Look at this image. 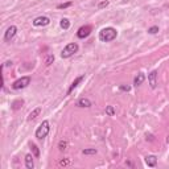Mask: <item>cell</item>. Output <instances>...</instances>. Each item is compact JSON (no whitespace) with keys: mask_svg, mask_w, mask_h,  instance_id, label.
<instances>
[{"mask_svg":"<svg viewBox=\"0 0 169 169\" xmlns=\"http://www.w3.org/2000/svg\"><path fill=\"white\" fill-rule=\"evenodd\" d=\"M116 36H118V32L112 26H106V28H103L99 32V40L102 42H110L116 38Z\"/></svg>","mask_w":169,"mask_h":169,"instance_id":"1","label":"cell"},{"mask_svg":"<svg viewBox=\"0 0 169 169\" xmlns=\"http://www.w3.org/2000/svg\"><path fill=\"white\" fill-rule=\"evenodd\" d=\"M49 131H50V124H49V122L48 120H44L40 126L37 127V130H36V137L37 139H40V140H42V139H45V137L48 136V133H49Z\"/></svg>","mask_w":169,"mask_h":169,"instance_id":"2","label":"cell"},{"mask_svg":"<svg viewBox=\"0 0 169 169\" xmlns=\"http://www.w3.org/2000/svg\"><path fill=\"white\" fill-rule=\"evenodd\" d=\"M78 49H79V46L77 42H70L64 48V50L61 53V57L62 58H70V57L74 56L75 53L78 52Z\"/></svg>","mask_w":169,"mask_h":169,"instance_id":"3","label":"cell"},{"mask_svg":"<svg viewBox=\"0 0 169 169\" xmlns=\"http://www.w3.org/2000/svg\"><path fill=\"white\" fill-rule=\"evenodd\" d=\"M30 83V77L29 75H25V77L19 78L17 81L12 83V88L13 90H21V88H25L26 86H29Z\"/></svg>","mask_w":169,"mask_h":169,"instance_id":"4","label":"cell"},{"mask_svg":"<svg viewBox=\"0 0 169 169\" xmlns=\"http://www.w3.org/2000/svg\"><path fill=\"white\" fill-rule=\"evenodd\" d=\"M16 33H17V28L15 25H11V26H8V29L6 30V33H4V41L6 42H11L13 37L16 36Z\"/></svg>","mask_w":169,"mask_h":169,"instance_id":"5","label":"cell"},{"mask_svg":"<svg viewBox=\"0 0 169 169\" xmlns=\"http://www.w3.org/2000/svg\"><path fill=\"white\" fill-rule=\"evenodd\" d=\"M32 24L34 26H46V25L50 24V19L46 16H38L32 21Z\"/></svg>","mask_w":169,"mask_h":169,"instance_id":"6","label":"cell"},{"mask_svg":"<svg viewBox=\"0 0 169 169\" xmlns=\"http://www.w3.org/2000/svg\"><path fill=\"white\" fill-rule=\"evenodd\" d=\"M91 33V26L88 25H84V26H81L77 32V37L78 38H86L87 36H90Z\"/></svg>","mask_w":169,"mask_h":169,"instance_id":"7","label":"cell"},{"mask_svg":"<svg viewBox=\"0 0 169 169\" xmlns=\"http://www.w3.org/2000/svg\"><path fill=\"white\" fill-rule=\"evenodd\" d=\"M148 82L151 88H156L157 86V70H153L148 74Z\"/></svg>","mask_w":169,"mask_h":169,"instance_id":"8","label":"cell"},{"mask_svg":"<svg viewBox=\"0 0 169 169\" xmlns=\"http://www.w3.org/2000/svg\"><path fill=\"white\" fill-rule=\"evenodd\" d=\"M83 79H84V75H81V77H77V78H75L74 82L70 84V87H69V90H68V92H66V94H68V95L72 94V92L74 91V88H77V86L83 81Z\"/></svg>","mask_w":169,"mask_h":169,"instance_id":"9","label":"cell"},{"mask_svg":"<svg viewBox=\"0 0 169 169\" xmlns=\"http://www.w3.org/2000/svg\"><path fill=\"white\" fill-rule=\"evenodd\" d=\"M145 164L148 167H151V168H155L157 165V157L153 156V155H149V156L145 157Z\"/></svg>","mask_w":169,"mask_h":169,"instance_id":"10","label":"cell"},{"mask_svg":"<svg viewBox=\"0 0 169 169\" xmlns=\"http://www.w3.org/2000/svg\"><path fill=\"white\" fill-rule=\"evenodd\" d=\"M77 106L78 107H82V108H88V107H91V102H90V99H87V98H81V99H78Z\"/></svg>","mask_w":169,"mask_h":169,"instance_id":"11","label":"cell"},{"mask_svg":"<svg viewBox=\"0 0 169 169\" xmlns=\"http://www.w3.org/2000/svg\"><path fill=\"white\" fill-rule=\"evenodd\" d=\"M144 81H145V74L144 73H139L135 77V79H133V84L137 87V86H140V84H143Z\"/></svg>","mask_w":169,"mask_h":169,"instance_id":"12","label":"cell"},{"mask_svg":"<svg viewBox=\"0 0 169 169\" xmlns=\"http://www.w3.org/2000/svg\"><path fill=\"white\" fill-rule=\"evenodd\" d=\"M25 167L28 169H33L34 168V161H33V156L30 153L25 155Z\"/></svg>","mask_w":169,"mask_h":169,"instance_id":"13","label":"cell"},{"mask_svg":"<svg viewBox=\"0 0 169 169\" xmlns=\"http://www.w3.org/2000/svg\"><path fill=\"white\" fill-rule=\"evenodd\" d=\"M41 114V107H37V108H34L32 112L29 114V116H28V120H34V119H36L38 115Z\"/></svg>","mask_w":169,"mask_h":169,"instance_id":"14","label":"cell"},{"mask_svg":"<svg viewBox=\"0 0 169 169\" xmlns=\"http://www.w3.org/2000/svg\"><path fill=\"white\" fill-rule=\"evenodd\" d=\"M60 25H61V28L62 29H69L70 28V21H69V19H66V17H64V19H61V21H60Z\"/></svg>","mask_w":169,"mask_h":169,"instance_id":"15","label":"cell"},{"mask_svg":"<svg viewBox=\"0 0 169 169\" xmlns=\"http://www.w3.org/2000/svg\"><path fill=\"white\" fill-rule=\"evenodd\" d=\"M115 112H116V111H115L114 106H107V107H106V114H107L108 116H114Z\"/></svg>","mask_w":169,"mask_h":169,"instance_id":"16","label":"cell"},{"mask_svg":"<svg viewBox=\"0 0 169 169\" xmlns=\"http://www.w3.org/2000/svg\"><path fill=\"white\" fill-rule=\"evenodd\" d=\"M96 152H98V151L95 148H86V149L82 151L83 155H96Z\"/></svg>","mask_w":169,"mask_h":169,"instance_id":"17","label":"cell"},{"mask_svg":"<svg viewBox=\"0 0 169 169\" xmlns=\"http://www.w3.org/2000/svg\"><path fill=\"white\" fill-rule=\"evenodd\" d=\"M53 61H54V56H53V54H48L46 58H45V65L46 66H50L53 64Z\"/></svg>","mask_w":169,"mask_h":169,"instance_id":"18","label":"cell"},{"mask_svg":"<svg viewBox=\"0 0 169 169\" xmlns=\"http://www.w3.org/2000/svg\"><path fill=\"white\" fill-rule=\"evenodd\" d=\"M23 103H24V102L21 100V99H19V100H15V102H13V104H12V106H13L12 108H13V110H19V108L21 107V106H23Z\"/></svg>","mask_w":169,"mask_h":169,"instance_id":"19","label":"cell"},{"mask_svg":"<svg viewBox=\"0 0 169 169\" xmlns=\"http://www.w3.org/2000/svg\"><path fill=\"white\" fill-rule=\"evenodd\" d=\"M72 2H68V3H62V4H58V6H57V8H58V10H65V8H69V7H72Z\"/></svg>","mask_w":169,"mask_h":169,"instance_id":"20","label":"cell"},{"mask_svg":"<svg viewBox=\"0 0 169 169\" xmlns=\"http://www.w3.org/2000/svg\"><path fill=\"white\" fill-rule=\"evenodd\" d=\"M30 148H32L33 153H34V157H38L40 156V149L37 148V145L36 144H30Z\"/></svg>","mask_w":169,"mask_h":169,"instance_id":"21","label":"cell"},{"mask_svg":"<svg viewBox=\"0 0 169 169\" xmlns=\"http://www.w3.org/2000/svg\"><path fill=\"white\" fill-rule=\"evenodd\" d=\"M66 147H68V143H66L65 140H61L60 143H58V148H60V151H65Z\"/></svg>","mask_w":169,"mask_h":169,"instance_id":"22","label":"cell"},{"mask_svg":"<svg viewBox=\"0 0 169 169\" xmlns=\"http://www.w3.org/2000/svg\"><path fill=\"white\" fill-rule=\"evenodd\" d=\"M159 32V26H156V25H155V26H151V28L148 29V33L149 34H156Z\"/></svg>","mask_w":169,"mask_h":169,"instance_id":"23","label":"cell"},{"mask_svg":"<svg viewBox=\"0 0 169 169\" xmlns=\"http://www.w3.org/2000/svg\"><path fill=\"white\" fill-rule=\"evenodd\" d=\"M119 90L120 91H130L131 90V86H128V84H120V86H119Z\"/></svg>","mask_w":169,"mask_h":169,"instance_id":"24","label":"cell"},{"mask_svg":"<svg viewBox=\"0 0 169 169\" xmlns=\"http://www.w3.org/2000/svg\"><path fill=\"white\" fill-rule=\"evenodd\" d=\"M108 2H107V0H103V2H100L99 4H98V8H99V10H102V8H106V7H107L108 6Z\"/></svg>","mask_w":169,"mask_h":169,"instance_id":"25","label":"cell"},{"mask_svg":"<svg viewBox=\"0 0 169 169\" xmlns=\"http://www.w3.org/2000/svg\"><path fill=\"white\" fill-rule=\"evenodd\" d=\"M69 164H70V161H69L68 159H64V160H61V161H60V165L61 167H66V165H69Z\"/></svg>","mask_w":169,"mask_h":169,"instance_id":"26","label":"cell"},{"mask_svg":"<svg viewBox=\"0 0 169 169\" xmlns=\"http://www.w3.org/2000/svg\"><path fill=\"white\" fill-rule=\"evenodd\" d=\"M167 141H168V143H169V136H168V139H167Z\"/></svg>","mask_w":169,"mask_h":169,"instance_id":"27","label":"cell"}]
</instances>
